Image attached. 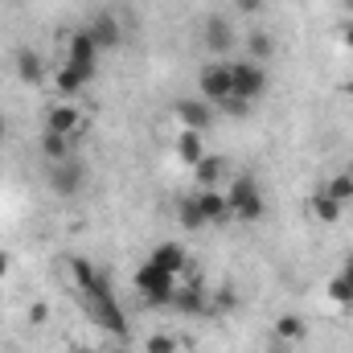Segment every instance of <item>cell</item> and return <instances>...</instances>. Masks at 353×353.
I'll return each mask as SVG.
<instances>
[{
  "instance_id": "1",
  "label": "cell",
  "mask_w": 353,
  "mask_h": 353,
  "mask_svg": "<svg viewBox=\"0 0 353 353\" xmlns=\"http://www.w3.org/2000/svg\"><path fill=\"white\" fill-rule=\"evenodd\" d=\"M79 292H83V304H87L90 321H94L103 333H111L115 341H123V337H128V316H123V308H119V300H115V292H111V279L99 271L87 288H79Z\"/></svg>"
},
{
  "instance_id": "2",
  "label": "cell",
  "mask_w": 353,
  "mask_h": 353,
  "mask_svg": "<svg viewBox=\"0 0 353 353\" xmlns=\"http://www.w3.org/2000/svg\"><path fill=\"white\" fill-rule=\"evenodd\" d=\"M226 205H230V218H239V222H259L267 214L263 185L251 173H239L230 181V189H226Z\"/></svg>"
},
{
  "instance_id": "3",
  "label": "cell",
  "mask_w": 353,
  "mask_h": 353,
  "mask_svg": "<svg viewBox=\"0 0 353 353\" xmlns=\"http://www.w3.org/2000/svg\"><path fill=\"white\" fill-rule=\"evenodd\" d=\"M136 292H140L148 304H165V308H169V300H173V292H176V275L161 271L152 259H144V263L136 267Z\"/></svg>"
},
{
  "instance_id": "4",
  "label": "cell",
  "mask_w": 353,
  "mask_h": 353,
  "mask_svg": "<svg viewBox=\"0 0 353 353\" xmlns=\"http://www.w3.org/2000/svg\"><path fill=\"white\" fill-rule=\"evenodd\" d=\"M230 83H234V94H239V99L255 103V99L267 90L271 79H267L263 62H255V58H239V62H230Z\"/></svg>"
},
{
  "instance_id": "5",
  "label": "cell",
  "mask_w": 353,
  "mask_h": 353,
  "mask_svg": "<svg viewBox=\"0 0 353 353\" xmlns=\"http://www.w3.org/2000/svg\"><path fill=\"white\" fill-rule=\"evenodd\" d=\"M197 90H201V99H205V103L222 107V103L234 94V83H230V62H210V66H201V74H197Z\"/></svg>"
},
{
  "instance_id": "6",
  "label": "cell",
  "mask_w": 353,
  "mask_h": 353,
  "mask_svg": "<svg viewBox=\"0 0 353 353\" xmlns=\"http://www.w3.org/2000/svg\"><path fill=\"white\" fill-rule=\"evenodd\" d=\"M46 181H50V189H54L58 197H79V193L87 189V169H83V165H79L74 157H66V161L50 165Z\"/></svg>"
},
{
  "instance_id": "7",
  "label": "cell",
  "mask_w": 353,
  "mask_h": 353,
  "mask_svg": "<svg viewBox=\"0 0 353 353\" xmlns=\"http://www.w3.org/2000/svg\"><path fill=\"white\" fill-rule=\"evenodd\" d=\"M87 33L94 37L99 54H103V50H119V46H123V21H119L111 8H99V12H94V21L87 25Z\"/></svg>"
},
{
  "instance_id": "8",
  "label": "cell",
  "mask_w": 353,
  "mask_h": 353,
  "mask_svg": "<svg viewBox=\"0 0 353 353\" xmlns=\"http://www.w3.org/2000/svg\"><path fill=\"white\" fill-rule=\"evenodd\" d=\"M201 41H205L210 54H230V50L239 46L234 25H230L222 12H210V17H205V25H201Z\"/></svg>"
},
{
  "instance_id": "9",
  "label": "cell",
  "mask_w": 353,
  "mask_h": 353,
  "mask_svg": "<svg viewBox=\"0 0 353 353\" xmlns=\"http://www.w3.org/2000/svg\"><path fill=\"white\" fill-rule=\"evenodd\" d=\"M46 132L79 140V132H83V111H79V103H54V107L46 111Z\"/></svg>"
},
{
  "instance_id": "10",
  "label": "cell",
  "mask_w": 353,
  "mask_h": 353,
  "mask_svg": "<svg viewBox=\"0 0 353 353\" xmlns=\"http://www.w3.org/2000/svg\"><path fill=\"white\" fill-rule=\"evenodd\" d=\"M173 111L181 119V128H193V132H210L214 128V103H205V99H181Z\"/></svg>"
},
{
  "instance_id": "11",
  "label": "cell",
  "mask_w": 353,
  "mask_h": 353,
  "mask_svg": "<svg viewBox=\"0 0 353 353\" xmlns=\"http://www.w3.org/2000/svg\"><path fill=\"white\" fill-rule=\"evenodd\" d=\"M169 308H176L181 316H201V312H210L214 304H210V296L197 288V283H176L173 300H169Z\"/></svg>"
},
{
  "instance_id": "12",
  "label": "cell",
  "mask_w": 353,
  "mask_h": 353,
  "mask_svg": "<svg viewBox=\"0 0 353 353\" xmlns=\"http://www.w3.org/2000/svg\"><path fill=\"white\" fill-rule=\"evenodd\" d=\"M193 201H197V210H201L205 226L230 222V205H226V193H222V189H197V193H193Z\"/></svg>"
},
{
  "instance_id": "13",
  "label": "cell",
  "mask_w": 353,
  "mask_h": 353,
  "mask_svg": "<svg viewBox=\"0 0 353 353\" xmlns=\"http://www.w3.org/2000/svg\"><path fill=\"white\" fill-rule=\"evenodd\" d=\"M94 70H99V66H87V62H66V66L54 74V83H58L62 94H79V90H87L90 83H94Z\"/></svg>"
},
{
  "instance_id": "14",
  "label": "cell",
  "mask_w": 353,
  "mask_h": 353,
  "mask_svg": "<svg viewBox=\"0 0 353 353\" xmlns=\"http://www.w3.org/2000/svg\"><path fill=\"white\" fill-rule=\"evenodd\" d=\"M12 66H17V79H21L25 87H37V83H46V62L37 58V50H29V46L12 50Z\"/></svg>"
},
{
  "instance_id": "15",
  "label": "cell",
  "mask_w": 353,
  "mask_h": 353,
  "mask_svg": "<svg viewBox=\"0 0 353 353\" xmlns=\"http://www.w3.org/2000/svg\"><path fill=\"white\" fill-rule=\"evenodd\" d=\"M148 259L161 267V271L176 275V279H181V275L189 271V255H185V247H181V243H157V251H152Z\"/></svg>"
},
{
  "instance_id": "16",
  "label": "cell",
  "mask_w": 353,
  "mask_h": 353,
  "mask_svg": "<svg viewBox=\"0 0 353 353\" xmlns=\"http://www.w3.org/2000/svg\"><path fill=\"white\" fill-rule=\"evenodd\" d=\"M201 136H205V132H193V128H181V132H176V157H181L189 169H193V165L205 157V144H201Z\"/></svg>"
},
{
  "instance_id": "17",
  "label": "cell",
  "mask_w": 353,
  "mask_h": 353,
  "mask_svg": "<svg viewBox=\"0 0 353 353\" xmlns=\"http://www.w3.org/2000/svg\"><path fill=\"white\" fill-rule=\"evenodd\" d=\"M222 173H226V161H222V157H210V152L193 165V181H197V189H218Z\"/></svg>"
},
{
  "instance_id": "18",
  "label": "cell",
  "mask_w": 353,
  "mask_h": 353,
  "mask_svg": "<svg viewBox=\"0 0 353 353\" xmlns=\"http://www.w3.org/2000/svg\"><path fill=\"white\" fill-rule=\"evenodd\" d=\"M66 62H87V66H99V46H94V37H90L87 29H83V33H74V37L66 41Z\"/></svg>"
},
{
  "instance_id": "19",
  "label": "cell",
  "mask_w": 353,
  "mask_h": 353,
  "mask_svg": "<svg viewBox=\"0 0 353 353\" xmlns=\"http://www.w3.org/2000/svg\"><path fill=\"white\" fill-rule=\"evenodd\" d=\"M70 136H54V132H41V157L50 161V165H58V161H66L70 157Z\"/></svg>"
},
{
  "instance_id": "20",
  "label": "cell",
  "mask_w": 353,
  "mask_h": 353,
  "mask_svg": "<svg viewBox=\"0 0 353 353\" xmlns=\"http://www.w3.org/2000/svg\"><path fill=\"white\" fill-rule=\"evenodd\" d=\"M304 337H308V325H304L300 316H279V321H275V341L296 345V341H304Z\"/></svg>"
},
{
  "instance_id": "21",
  "label": "cell",
  "mask_w": 353,
  "mask_h": 353,
  "mask_svg": "<svg viewBox=\"0 0 353 353\" xmlns=\"http://www.w3.org/2000/svg\"><path fill=\"white\" fill-rule=\"evenodd\" d=\"M329 300L341 304V308H350L353 304V279L345 275V271H337V275L329 279Z\"/></svg>"
},
{
  "instance_id": "22",
  "label": "cell",
  "mask_w": 353,
  "mask_h": 353,
  "mask_svg": "<svg viewBox=\"0 0 353 353\" xmlns=\"http://www.w3.org/2000/svg\"><path fill=\"white\" fill-rule=\"evenodd\" d=\"M341 210H345V205H341V201H333V197H329L325 189H321V193L312 197V214H316L321 222H337V218H341Z\"/></svg>"
},
{
  "instance_id": "23",
  "label": "cell",
  "mask_w": 353,
  "mask_h": 353,
  "mask_svg": "<svg viewBox=\"0 0 353 353\" xmlns=\"http://www.w3.org/2000/svg\"><path fill=\"white\" fill-rule=\"evenodd\" d=\"M325 193L333 197V201H341V205H350L353 201V173H337L329 185H325Z\"/></svg>"
},
{
  "instance_id": "24",
  "label": "cell",
  "mask_w": 353,
  "mask_h": 353,
  "mask_svg": "<svg viewBox=\"0 0 353 353\" xmlns=\"http://www.w3.org/2000/svg\"><path fill=\"white\" fill-rule=\"evenodd\" d=\"M275 54V41L267 37V33H251L247 37V58H255V62H267Z\"/></svg>"
},
{
  "instance_id": "25",
  "label": "cell",
  "mask_w": 353,
  "mask_h": 353,
  "mask_svg": "<svg viewBox=\"0 0 353 353\" xmlns=\"http://www.w3.org/2000/svg\"><path fill=\"white\" fill-rule=\"evenodd\" d=\"M176 210H181V226H185V230H201V226H205V218H201V210H197L193 197H185Z\"/></svg>"
},
{
  "instance_id": "26",
  "label": "cell",
  "mask_w": 353,
  "mask_h": 353,
  "mask_svg": "<svg viewBox=\"0 0 353 353\" xmlns=\"http://www.w3.org/2000/svg\"><path fill=\"white\" fill-rule=\"evenodd\" d=\"M144 353H176V337H169V333H152V337L144 341Z\"/></svg>"
},
{
  "instance_id": "27",
  "label": "cell",
  "mask_w": 353,
  "mask_h": 353,
  "mask_svg": "<svg viewBox=\"0 0 353 353\" xmlns=\"http://www.w3.org/2000/svg\"><path fill=\"white\" fill-rule=\"evenodd\" d=\"M234 8H239V12H259L263 0H234Z\"/></svg>"
},
{
  "instance_id": "28",
  "label": "cell",
  "mask_w": 353,
  "mask_h": 353,
  "mask_svg": "<svg viewBox=\"0 0 353 353\" xmlns=\"http://www.w3.org/2000/svg\"><path fill=\"white\" fill-rule=\"evenodd\" d=\"M341 41L353 50V21H345V25H341Z\"/></svg>"
},
{
  "instance_id": "29",
  "label": "cell",
  "mask_w": 353,
  "mask_h": 353,
  "mask_svg": "<svg viewBox=\"0 0 353 353\" xmlns=\"http://www.w3.org/2000/svg\"><path fill=\"white\" fill-rule=\"evenodd\" d=\"M8 267H12V259H8V251H0V279L8 275Z\"/></svg>"
},
{
  "instance_id": "30",
  "label": "cell",
  "mask_w": 353,
  "mask_h": 353,
  "mask_svg": "<svg viewBox=\"0 0 353 353\" xmlns=\"http://www.w3.org/2000/svg\"><path fill=\"white\" fill-rule=\"evenodd\" d=\"M341 271H345V275H350V279H353V251H350V255H345V263H341Z\"/></svg>"
},
{
  "instance_id": "31",
  "label": "cell",
  "mask_w": 353,
  "mask_h": 353,
  "mask_svg": "<svg viewBox=\"0 0 353 353\" xmlns=\"http://www.w3.org/2000/svg\"><path fill=\"white\" fill-rule=\"evenodd\" d=\"M0 140H4V115H0Z\"/></svg>"
},
{
  "instance_id": "32",
  "label": "cell",
  "mask_w": 353,
  "mask_h": 353,
  "mask_svg": "<svg viewBox=\"0 0 353 353\" xmlns=\"http://www.w3.org/2000/svg\"><path fill=\"white\" fill-rule=\"evenodd\" d=\"M345 8H350V12H353V0H345Z\"/></svg>"
},
{
  "instance_id": "33",
  "label": "cell",
  "mask_w": 353,
  "mask_h": 353,
  "mask_svg": "<svg viewBox=\"0 0 353 353\" xmlns=\"http://www.w3.org/2000/svg\"><path fill=\"white\" fill-rule=\"evenodd\" d=\"M115 353H123V350H115Z\"/></svg>"
}]
</instances>
